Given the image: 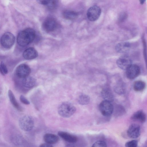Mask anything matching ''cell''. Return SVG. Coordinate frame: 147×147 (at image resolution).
I'll list each match as a JSON object with an SVG mask.
<instances>
[{
    "mask_svg": "<svg viewBox=\"0 0 147 147\" xmlns=\"http://www.w3.org/2000/svg\"><path fill=\"white\" fill-rule=\"evenodd\" d=\"M34 30L31 28H27L21 31L17 37V42L20 46L24 47L32 42L35 37Z\"/></svg>",
    "mask_w": 147,
    "mask_h": 147,
    "instance_id": "6da1fadb",
    "label": "cell"
},
{
    "mask_svg": "<svg viewBox=\"0 0 147 147\" xmlns=\"http://www.w3.org/2000/svg\"><path fill=\"white\" fill-rule=\"evenodd\" d=\"M75 107L68 102H63L58 106V112L61 116L64 117H69L76 112Z\"/></svg>",
    "mask_w": 147,
    "mask_h": 147,
    "instance_id": "7a4b0ae2",
    "label": "cell"
},
{
    "mask_svg": "<svg viewBox=\"0 0 147 147\" xmlns=\"http://www.w3.org/2000/svg\"><path fill=\"white\" fill-rule=\"evenodd\" d=\"M19 125L22 130L25 131H29L31 130L34 127V120L30 116L25 115L20 119Z\"/></svg>",
    "mask_w": 147,
    "mask_h": 147,
    "instance_id": "3957f363",
    "label": "cell"
},
{
    "mask_svg": "<svg viewBox=\"0 0 147 147\" xmlns=\"http://www.w3.org/2000/svg\"><path fill=\"white\" fill-rule=\"evenodd\" d=\"M15 40V37L10 32H7L1 36V43L4 48H9L14 44Z\"/></svg>",
    "mask_w": 147,
    "mask_h": 147,
    "instance_id": "277c9868",
    "label": "cell"
},
{
    "mask_svg": "<svg viewBox=\"0 0 147 147\" xmlns=\"http://www.w3.org/2000/svg\"><path fill=\"white\" fill-rule=\"evenodd\" d=\"M113 108L111 102L105 100L101 102L99 105V109L100 113L105 116H110L112 113Z\"/></svg>",
    "mask_w": 147,
    "mask_h": 147,
    "instance_id": "5b68a950",
    "label": "cell"
},
{
    "mask_svg": "<svg viewBox=\"0 0 147 147\" xmlns=\"http://www.w3.org/2000/svg\"><path fill=\"white\" fill-rule=\"evenodd\" d=\"M101 13V9L98 6L96 5H93L88 9L87 16L89 20L94 21L99 18Z\"/></svg>",
    "mask_w": 147,
    "mask_h": 147,
    "instance_id": "8992f818",
    "label": "cell"
},
{
    "mask_svg": "<svg viewBox=\"0 0 147 147\" xmlns=\"http://www.w3.org/2000/svg\"><path fill=\"white\" fill-rule=\"evenodd\" d=\"M30 72L29 67L25 64H20L16 69V75L19 78H23L29 76Z\"/></svg>",
    "mask_w": 147,
    "mask_h": 147,
    "instance_id": "52a82bcc",
    "label": "cell"
},
{
    "mask_svg": "<svg viewBox=\"0 0 147 147\" xmlns=\"http://www.w3.org/2000/svg\"><path fill=\"white\" fill-rule=\"evenodd\" d=\"M126 70V75L127 78L131 80L136 78L140 73V67L136 64H132Z\"/></svg>",
    "mask_w": 147,
    "mask_h": 147,
    "instance_id": "ba28073f",
    "label": "cell"
},
{
    "mask_svg": "<svg viewBox=\"0 0 147 147\" xmlns=\"http://www.w3.org/2000/svg\"><path fill=\"white\" fill-rule=\"evenodd\" d=\"M118 67L123 70H126L132 64L131 58L126 55H124L119 57L117 61Z\"/></svg>",
    "mask_w": 147,
    "mask_h": 147,
    "instance_id": "9c48e42d",
    "label": "cell"
},
{
    "mask_svg": "<svg viewBox=\"0 0 147 147\" xmlns=\"http://www.w3.org/2000/svg\"><path fill=\"white\" fill-rule=\"evenodd\" d=\"M43 26L45 31L48 32H52L55 30L57 26L56 20L53 18H49L44 21Z\"/></svg>",
    "mask_w": 147,
    "mask_h": 147,
    "instance_id": "30bf717a",
    "label": "cell"
},
{
    "mask_svg": "<svg viewBox=\"0 0 147 147\" xmlns=\"http://www.w3.org/2000/svg\"><path fill=\"white\" fill-rule=\"evenodd\" d=\"M140 134V127L136 124H132L129 127L127 131L128 136L131 138L138 137Z\"/></svg>",
    "mask_w": 147,
    "mask_h": 147,
    "instance_id": "8fae6325",
    "label": "cell"
},
{
    "mask_svg": "<svg viewBox=\"0 0 147 147\" xmlns=\"http://www.w3.org/2000/svg\"><path fill=\"white\" fill-rule=\"evenodd\" d=\"M23 56L24 59L27 60H30L36 57L38 55L37 52L34 48L29 47L24 52Z\"/></svg>",
    "mask_w": 147,
    "mask_h": 147,
    "instance_id": "7c38bea8",
    "label": "cell"
},
{
    "mask_svg": "<svg viewBox=\"0 0 147 147\" xmlns=\"http://www.w3.org/2000/svg\"><path fill=\"white\" fill-rule=\"evenodd\" d=\"M22 79L21 83L23 87L27 88L33 87L36 84V79L33 77L28 76Z\"/></svg>",
    "mask_w": 147,
    "mask_h": 147,
    "instance_id": "4fadbf2b",
    "label": "cell"
},
{
    "mask_svg": "<svg viewBox=\"0 0 147 147\" xmlns=\"http://www.w3.org/2000/svg\"><path fill=\"white\" fill-rule=\"evenodd\" d=\"M58 134L65 141L69 143H75L78 140L77 137L66 132L59 131Z\"/></svg>",
    "mask_w": 147,
    "mask_h": 147,
    "instance_id": "5bb4252c",
    "label": "cell"
},
{
    "mask_svg": "<svg viewBox=\"0 0 147 147\" xmlns=\"http://www.w3.org/2000/svg\"><path fill=\"white\" fill-rule=\"evenodd\" d=\"M131 47V45L129 42H123L118 43L116 46L115 49L118 52L125 53L128 52Z\"/></svg>",
    "mask_w": 147,
    "mask_h": 147,
    "instance_id": "9a60e30c",
    "label": "cell"
},
{
    "mask_svg": "<svg viewBox=\"0 0 147 147\" xmlns=\"http://www.w3.org/2000/svg\"><path fill=\"white\" fill-rule=\"evenodd\" d=\"M131 119L134 121L143 123L146 121V116L142 111L139 110L132 115L131 117Z\"/></svg>",
    "mask_w": 147,
    "mask_h": 147,
    "instance_id": "2e32d148",
    "label": "cell"
},
{
    "mask_svg": "<svg viewBox=\"0 0 147 147\" xmlns=\"http://www.w3.org/2000/svg\"><path fill=\"white\" fill-rule=\"evenodd\" d=\"M101 94L104 100L111 102L114 100V95L109 88H105L103 89L101 91Z\"/></svg>",
    "mask_w": 147,
    "mask_h": 147,
    "instance_id": "e0dca14e",
    "label": "cell"
},
{
    "mask_svg": "<svg viewBox=\"0 0 147 147\" xmlns=\"http://www.w3.org/2000/svg\"><path fill=\"white\" fill-rule=\"evenodd\" d=\"M43 140L46 143L52 144L57 143L59 140V138L55 134H46L43 136Z\"/></svg>",
    "mask_w": 147,
    "mask_h": 147,
    "instance_id": "ac0fdd59",
    "label": "cell"
},
{
    "mask_svg": "<svg viewBox=\"0 0 147 147\" xmlns=\"http://www.w3.org/2000/svg\"><path fill=\"white\" fill-rule=\"evenodd\" d=\"M63 15L66 19L73 20L78 17V14L77 12L73 11L66 10L63 11Z\"/></svg>",
    "mask_w": 147,
    "mask_h": 147,
    "instance_id": "d6986e66",
    "label": "cell"
},
{
    "mask_svg": "<svg viewBox=\"0 0 147 147\" xmlns=\"http://www.w3.org/2000/svg\"><path fill=\"white\" fill-rule=\"evenodd\" d=\"M8 95L10 100L14 107L18 110L22 111V109L21 107L16 100L12 91L10 90H9L8 92Z\"/></svg>",
    "mask_w": 147,
    "mask_h": 147,
    "instance_id": "ffe728a7",
    "label": "cell"
},
{
    "mask_svg": "<svg viewBox=\"0 0 147 147\" xmlns=\"http://www.w3.org/2000/svg\"><path fill=\"white\" fill-rule=\"evenodd\" d=\"M114 90L119 94H123L125 90V86L124 83L121 81H119L114 86Z\"/></svg>",
    "mask_w": 147,
    "mask_h": 147,
    "instance_id": "44dd1931",
    "label": "cell"
},
{
    "mask_svg": "<svg viewBox=\"0 0 147 147\" xmlns=\"http://www.w3.org/2000/svg\"><path fill=\"white\" fill-rule=\"evenodd\" d=\"M146 86L145 82L142 80L136 81L133 85L134 90L136 91L141 92L143 91Z\"/></svg>",
    "mask_w": 147,
    "mask_h": 147,
    "instance_id": "7402d4cb",
    "label": "cell"
},
{
    "mask_svg": "<svg viewBox=\"0 0 147 147\" xmlns=\"http://www.w3.org/2000/svg\"><path fill=\"white\" fill-rule=\"evenodd\" d=\"M90 101V97L88 95L85 94H82L80 95L78 99V101L79 103L82 105L88 104Z\"/></svg>",
    "mask_w": 147,
    "mask_h": 147,
    "instance_id": "603a6c76",
    "label": "cell"
},
{
    "mask_svg": "<svg viewBox=\"0 0 147 147\" xmlns=\"http://www.w3.org/2000/svg\"><path fill=\"white\" fill-rule=\"evenodd\" d=\"M114 114L116 116L121 115L125 113V110L124 108L120 105H117L116 106L115 108H113Z\"/></svg>",
    "mask_w": 147,
    "mask_h": 147,
    "instance_id": "cb8c5ba5",
    "label": "cell"
},
{
    "mask_svg": "<svg viewBox=\"0 0 147 147\" xmlns=\"http://www.w3.org/2000/svg\"><path fill=\"white\" fill-rule=\"evenodd\" d=\"M92 147H107V145L104 141L99 140L94 143Z\"/></svg>",
    "mask_w": 147,
    "mask_h": 147,
    "instance_id": "d4e9b609",
    "label": "cell"
},
{
    "mask_svg": "<svg viewBox=\"0 0 147 147\" xmlns=\"http://www.w3.org/2000/svg\"><path fill=\"white\" fill-rule=\"evenodd\" d=\"M138 144L137 141L132 140L127 142L125 144V147H137Z\"/></svg>",
    "mask_w": 147,
    "mask_h": 147,
    "instance_id": "484cf974",
    "label": "cell"
},
{
    "mask_svg": "<svg viewBox=\"0 0 147 147\" xmlns=\"http://www.w3.org/2000/svg\"><path fill=\"white\" fill-rule=\"evenodd\" d=\"M0 66L3 75L7 74L8 71L6 66L4 63L3 62L1 63Z\"/></svg>",
    "mask_w": 147,
    "mask_h": 147,
    "instance_id": "4316f807",
    "label": "cell"
},
{
    "mask_svg": "<svg viewBox=\"0 0 147 147\" xmlns=\"http://www.w3.org/2000/svg\"><path fill=\"white\" fill-rule=\"evenodd\" d=\"M20 100L25 105L30 104V102L24 96L21 95L20 97Z\"/></svg>",
    "mask_w": 147,
    "mask_h": 147,
    "instance_id": "83f0119b",
    "label": "cell"
},
{
    "mask_svg": "<svg viewBox=\"0 0 147 147\" xmlns=\"http://www.w3.org/2000/svg\"><path fill=\"white\" fill-rule=\"evenodd\" d=\"M49 0H44L40 1V3L42 5L47 6L49 3Z\"/></svg>",
    "mask_w": 147,
    "mask_h": 147,
    "instance_id": "f1b7e54d",
    "label": "cell"
},
{
    "mask_svg": "<svg viewBox=\"0 0 147 147\" xmlns=\"http://www.w3.org/2000/svg\"><path fill=\"white\" fill-rule=\"evenodd\" d=\"M39 147H53L51 144L47 143H44L41 144Z\"/></svg>",
    "mask_w": 147,
    "mask_h": 147,
    "instance_id": "f546056e",
    "label": "cell"
},
{
    "mask_svg": "<svg viewBox=\"0 0 147 147\" xmlns=\"http://www.w3.org/2000/svg\"><path fill=\"white\" fill-rule=\"evenodd\" d=\"M144 1H145V0H142L140 1V2L141 4H143L144 3Z\"/></svg>",
    "mask_w": 147,
    "mask_h": 147,
    "instance_id": "4dcf8cb0",
    "label": "cell"
}]
</instances>
